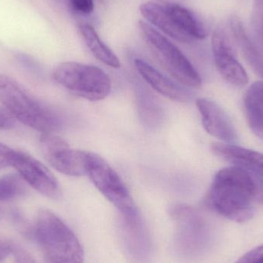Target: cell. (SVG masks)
I'll return each mask as SVG.
<instances>
[{"mask_svg":"<svg viewBox=\"0 0 263 263\" xmlns=\"http://www.w3.org/2000/svg\"><path fill=\"white\" fill-rule=\"evenodd\" d=\"M262 178L241 167H227L216 173L205 203L221 216L238 222L252 219L255 202L263 200Z\"/></svg>","mask_w":263,"mask_h":263,"instance_id":"6da1fadb","label":"cell"},{"mask_svg":"<svg viewBox=\"0 0 263 263\" xmlns=\"http://www.w3.org/2000/svg\"><path fill=\"white\" fill-rule=\"evenodd\" d=\"M0 102L15 120L43 133H55L62 126L60 115L39 100L20 83L0 74Z\"/></svg>","mask_w":263,"mask_h":263,"instance_id":"7a4b0ae2","label":"cell"},{"mask_svg":"<svg viewBox=\"0 0 263 263\" xmlns=\"http://www.w3.org/2000/svg\"><path fill=\"white\" fill-rule=\"evenodd\" d=\"M35 237L49 263H83L84 252L73 232L48 210L39 212L35 222Z\"/></svg>","mask_w":263,"mask_h":263,"instance_id":"3957f363","label":"cell"},{"mask_svg":"<svg viewBox=\"0 0 263 263\" xmlns=\"http://www.w3.org/2000/svg\"><path fill=\"white\" fill-rule=\"evenodd\" d=\"M54 82L77 97L89 101L104 100L112 90L109 76L97 66L66 62L52 71Z\"/></svg>","mask_w":263,"mask_h":263,"instance_id":"277c9868","label":"cell"},{"mask_svg":"<svg viewBox=\"0 0 263 263\" xmlns=\"http://www.w3.org/2000/svg\"><path fill=\"white\" fill-rule=\"evenodd\" d=\"M86 175L97 190L120 210L127 223L139 220L137 209L127 187L103 157L86 151Z\"/></svg>","mask_w":263,"mask_h":263,"instance_id":"5b68a950","label":"cell"},{"mask_svg":"<svg viewBox=\"0 0 263 263\" xmlns=\"http://www.w3.org/2000/svg\"><path fill=\"white\" fill-rule=\"evenodd\" d=\"M139 26L153 55L176 81L195 89L202 86L199 72L176 45L145 22L139 21Z\"/></svg>","mask_w":263,"mask_h":263,"instance_id":"8992f818","label":"cell"},{"mask_svg":"<svg viewBox=\"0 0 263 263\" xmlns=\"http://www.w3.org/2000/svg\"><path fill=\"white\" fill-rule=\"evenodd\" d=\"M40 144L46 160L57 171L76 177L86 175V151L71 148L54 133L42 134Z\"/></svg>","mask_w":263,"mask_h":263,"instance_id":"52a82bcc","label":"cell"},{"mask_svg":"<svg viewBox=\"0 0 263 263\" xmlns=\"http://www.w3.org/2000/svg\"><path fill=\"white\" fill-rule=\"evenodd\" d=\"M11 166L18 172L23 180L43 196L59 199L61 190L52 172L33 156L21 150H13Z\"/></svg>","mask_w":263,"mask_h":263,"instance_id":"ba28073f","label":"cell"},{"mask_svg":"<svg viewBox=\"0 0 263 263\" xmlns=\"http://www.w3.org/2000/svg\"><path fill=\"white\" fill-rule=\"evenodd\" d=\"M212 50L215 64L221 77L236 87L247 86L249 83L248 75L238 61L230 35L224 28H217L213 32Z\"/></svg>","mask_w":263,"mask_h":263,"instance_id":"9c48e42d","label":"cell"},{"mask_svg":"<svg viewBox=\"0 0 263 263\" xmlns=\"http://www.w3.org/2000/svg\"><path fill=\"white\" fill-rule=\"evenodd\" d=\"M196 104L200 114L202 126L210 136L224 143L235 144L237 142L239 137L233 121L219 105L204 98L197 99Z\"/></svg>","mask_w":263,"mask_h":263,"instance_id":"30bf717a","label":"cell"},{"mask_svg":"<svg viewBox=\"0 0 263 263\" xmlns=\"http://www.w3.org/2000/svg\"><path fill=\"white\" fill-rule=\"evenodd\" d=\"M211 149L220 159L263 178V153L224 142L213 143Z\"/></svg>","mask_w":263,"mask_h":263,"instance_id":"8fae6325","label":"cell"},{"mask_svg":"<svg viewBox=\"0 0 263 263\" xmlns=\"http://www.w3.org/2000/svg\"><path fill=\"white\" fill-rule=\"evenodd\" d=\"M135 66L142 78L163 97L181 103L186 102L190 98L189 92L184 88L162 75L146 62L136 59Z\"/></svg>","mask_w":263,"mask_h":263,"instance_id":"7c38bea8","label":"cell"},{"mask_svg":"<svg viewBox=\"0 0 263 263\" xmlns=\"http://www.w3.org/2000/svg\"><path fill=\"white\" fill-rule=\"evenodd\" d=\"M141 15L153 26L160 29L168 36L181 42L190 43L192 40L189 38L176 25L173 16L167 10L165 5H160L153 2L142 3L139 6Z\"/></svg>","mask_w":263,"mask_h":263,"instance_id":"4fadbf2b","label":"cell"},{"mask_svg":"<svg viewBox=\"0 0 263 263\" xmlns=\"http://www.w3.org/2000/svg\"><path fill=\"white\" fill-rule=\"evenodd\" d=\"M243 107L250 129L263 139V81L256 82L247 89Z\"/></svg>","mask_w":263,"mask_h":263,"instance_id":"5bb4252c","label":"cell"},{"mask_svg":"<svg viewBox=\"0 0 263 263\" xmlns=\"http://www.w3.org/2000/svg\"><path fill=\"white\" fill-rule=\"evenodd\" d=\"M229 25L233 36L240 48L244 58L253 71L263 79L262 54L249 38L243 25L237 17L230 18Z\"/></svg>","mask_w":263,"mask_h":263,"instance_id":"9a60e30c","label":"cell"},{"mask_svg":"<svg viewBox=\"0 0 263 263\" xmlns=\"http://www.w3.org/2000/svg\"><path fill=\"white\" fill-rule=\"evenodd\" d=\"M164 5L179 29L189 38L191 39L192 41L194 40H203L207 36L208 32L205 25L194 12L178 3H167Z\"/></svg>","mask_w":263,"mask_h":263,"instance_id":"2e32d148","label":"cell"},{"mask_svg":"<svg viewBox=\"0 0 263 263\" xmlns=\"http://www.w3.org/2000/svg\"><path fill=\"white\" fill-rule=\"evenodd\" d=\"M80 35L92 55L105 65L112 68L120 67V61L116 54L106 46L99 36L96 29L91 25L79 26Z\"/></svg>","mask_w":263,"mask_h":263,"instance_id":"e0dca14e","label":"cell"},{"mask_svg":"<svg viewBox=\"0 0 263 263\" xmlns=\"http://www.w3.org/2000/svg\"><path fill=\"white\" fill-rule=\"evenodd\" d=\"M148 92H141L139 97L140 114L145 123L156 126L162 120V112L156 100Z\"/></svg>","mask_w":263,"mask_h":263,"instance_id":"ac0fdd59","label":"cell"},{"mask_svg":"<svg viewBox=\"0 0 263 263\" xmlns=\"http://www.w3.org/2000/svg\"><path fill=\"white\" fill-rule=\"evenodd\" d=\"M22 178L16 174L0 176V201L9 200L23 193Z\"/></svg>","mask_w":263,"mask_h":263,"instance_id":"d6986e66","label":"cell"},{"mask_svg":"<svg viewBox=\"0 0 263 263\" xmlns=\"http://www.w3.org/2000/svg\"><path fill=\"white\" fill-rule=\"evenodd\" d=\"M69 6L77 13L87 15L94 9L93 0H67Z\"/></svg>","mask_w":263,"mask_h":263,"instance_id":"ffe728a7","label":"cell"},{"mask_svg":"<svg viewBox=\"0 0 263 263\" xmlns=\"http://www.w3.org/2000/svg\"><path fill=\"white\" fill-rule=\"evenodd\" d=\"M236 263H263V245L248 252Z\"/></svg>","mask_w":263,"mask_h":263,"instance_id":"44dd1931","label":"cell"},{"mask_svg":"<svg viewBox=\"0 0 263 263\" xmlns=\"http://www.w3.org/2000/svg\"><path fill=\"white\" fill-rule=\"evenodd\" d=\"M13 150L10 147L0 142V170L11 166Z\"/></svg>","mask_w":263,"mask_h":263,"instance_id":"7402d4cb","label":"cell"},{"mask_svg":"<svg viewBox=\"0 0 263 263\" xmlns=\"http://www.w3.org/2000/svg\"><path fill=\"white\" fill-rule=\"evenodd\" d=\"M15 125L13 117L8 112L6 109L0 107V129L8 130L12 129Z\"/></svg>","mask_w":263,"mask_h":263,"instance_id":"603a6c76","label":"cell"},{"mask_svg":"<svg viewBox=\"0 0 263 263\" xmlns=\"http://www.w3.org/2000/svg\"><path fill=\"white\" fill-rule=\"evenodd\" d=\"M12 253V249L4 241L0 240V262L6 259L8 256Z\"/></svg>","mask_w":263,"mask_h":263,"instance_id":"cb8c5ba5","label":"cell"},{"mask_svg":"<svg viewBox=\"0 0 263 263\" xmlns=\"http://www.w3.org/2000/svg\"><path fill=\"white\" fill-rule=\"evenodd\" d=\"M255 4H256V12L263 22V0H255Z\"/></svg>","mask_w":263,"mask_h":263,"instance_id":"d4e9b609","label":"cell"},{"mask_svg":"<svg viewBox=\"0 0 263 263\" xmlns=\"http://www.w3.org/2000/svg\"><path fill=\"white\" fill-rule=\"evenodd\" d=\"M157 1L163 3L164 4H167V3H176V2L178 0H157Z\"/></svg>","mask_w":263,"mask_h":263,"instance_id":"484cf974","label":"cell"},{"mask_svg":"<svg viewBox=\"0 0 263 263\" xmlns=\"http://www.w3.org/2000/svg\"><path fill=\"white\" fill-rule=\"evenodd\" d=\"M262 35H263V23H262Z\"/></svg>","mask_w":263,"mask_h":263,"instance_id":"4316f807","label":"cell"}]
</instances>
